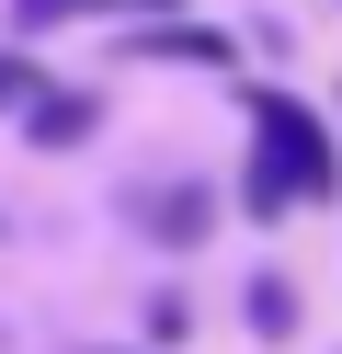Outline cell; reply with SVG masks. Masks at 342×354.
I'll use <instances>...</instances> for the list:
<instances>
[{
	"label": "cell",
	"instance_id": "cell-1",
	"mask_svg": "<svg viewBox=\"0 0 342 354\" xmlns=\"http://www.w3.org/2000/svg\"><path fill=\"white\" fill-rule=\"evenodd\" d=\"M240 115H251L240 217H296V206H331V194H342V149H331V126H319L296 92H274V80H240Z\"/></svg>",
	"mask_w": 342,
	"mask_h": 354
},
{
	"label": "cell",
	"instance_id": "cell-2",
	"mask_svg": "<svg viewBox=\"0 0 342 354\" xmlns=\"http://www.w3.org/2000/svg\"><path fill=\"white\" fill-rule=\"evenodd\" d=\"M114 57H137V69H228L240 80V46L217 24H171V12H126L114 24Z\"/></svg>",
	"mask_w": 342,
	"mask_h": 354
},
{
	"label": "cell",
	"instance_id": "cell-3",
	"mask_svg": "<svg viewBox=\"0 0 342 354\" xmlns=\"http://www.w3.org/2000/svg\"><path fill=\"white\" fill-rule=\"evenodd\" d=\"M126 217L160 240V252H194V240L217 229V194L205 183H160V194H126Z\"/></svg>",
	"mask_w": 342,
	"mask_h": 354
},
{
	"label": "cell",
	"instance_id": "cell-4",
	"mask_svg": "<svg viewBox=\"0 0 342 354\" xmlns=\"http://www.w3.org/2000/svg\"><path fill=\"white\" fill-rule=\"evenodd\" d=\"M91 126H103V92H57V80L23 92V138H35V149H80Z\"/></svg>",
	"mask_w": 342,
	"mask_h": 354
},
{
	"label": "cell",
	"instance_id": "cell-5",
	"mask_svg": "<svg viewBox=\"0 0 342 354\" xmlns=\"http://www.w3.org/2000/svg\"><path fill=\"white\" fill-rule=\"evenodd\" d=\"M57 24H103V0H12V35H23V46L57 35Z\"/></svg>",
	"mask_w": 342,
	"mask_h": 354
},
{
	"label": "cell",
	"instance_id": "cell-6",
	"mask_svg": "<svg viewBox=\"0 0 342 354\" xmlns=\"http://www.w3.org/2000/svg\"><path fill=\"white\" fill-rule=\"evenodd\" d=\"M251 331H263V343L296 331V286H285V274H251Z\"/></svg>",
	"mask_w": 342,
	"mask_h": 354
},
{
	"label": "cell",
	"instance_id": "cell-7",
	"mask_svg": "<svg viewBox=\"0 0 342 354\" xmlns=\"http://www.w3.org/2000/svg\"><path fill=\"white\" fill-rule=\"evenodd\" d=\"M35 80H46V69L23 57V35H12V46H0V115H23V92H35Z\"/></svg>",
	"mask_w": 342,
	"mask_h": 354
},
{
	"label": "cell",
	"instance_id": "cell-8",
	"mask_svg": "<svg viewBox=\"0 0 342 354\" xmlns=\"http://www.w3.org/2000/svg\"><path fill=\"white\" fill-rule=\"evenodd\" d=\"M126 12H182V0H103V24H126Z\"/></svg>",
	"mask_w": 342,
	"mask_h": 354
}]
</instances>
